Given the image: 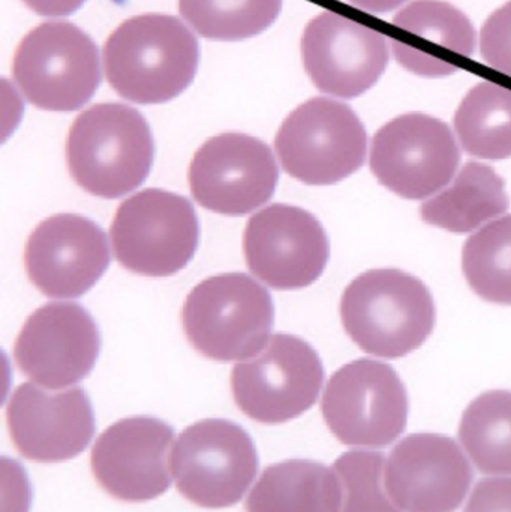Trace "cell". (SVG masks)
<instances>
[{"label": "cell", "instance_id": "10", "mask_svg": "<svg viewBox=\"0 0 511 512\" xmlns=\"http://www.w3.org/2000/svg\"><path fill=\"white\" fill-rule=\"evenodd\" d=\"M173 472L177 490L192 504L210 510L233 507L257 477V448L236 423L198 421L174 444Z\"/></svg>", "mask_w": 511, "mask_h": 512}, {"label": "cell", "instance_id": "29", "mask_svg": "<svg viewBox=\"0 0 511 512\" xmlns=\"http://www.w3.org/2000/svg\"><path fill=\"white\" fill-rule=\"evenodd\" d=\"M464 512H511V478H486L477 483Z\"/></svg>", "mask_w": 511, "mask_h": 512}, {"label": "cell", "instance_id": "14", "mask_svg": "<svg viewBox=\"0 0 511 512\" xmlns=\"http://www.w3.org/2000/svg\"><path fill=\"white\" fill-rule=\"evenodd\" d=\"M174 429L153 417H131L108 427L92 448L99 486L123 502H147L170 489Z\"/></svg>", "mask_w": 511, "mask_h": 512}, {"label": "cell", "instance_id": "13", "mask_svg": "<svg viewBox=\"0 0 511 512\" xmlns=\"http://www.w3.org/2000/svg\"><path fill=\"white\" fill-rule=\"evenodd\" d=\"M249 270L270 288H306L320 279L329 262L326 231L312 213L272 204L255 213L243 234Z\"/></svg>", "mask_w": 511, "mask_h": 512}, {"label": "cell", "instance_id": "20", "mask_svg": "<svg viewBox=\"0 0 511 512\" xmlns=\"http://www.w3.org/2000/svg\"><path fill=\"white\" fill-rule=\"evenodd\" d=\"M335 471L312 460H285L261 474L246 499V512H341Z\"/></svg>", "mask_w": 511, "mask_h": 512}, {"label": "cell", "instance_id": "25", "mask_svg": "<svg viewBox=\"0 0 511 512\" xmlns=\"http://www.w3.org/2000/svg\"><path fill=\"white\" fill-rule=\"evenodd\" d=\"M462 268L479 297L511 306V215L486 225L468 239Z\"/></svg>", "mask_w": 511, "mask_h": 512}, {"label": "cell", "instance_id": "26", "mask_svg": "<svg viewBox=\"0 0 511 512\" xmlns=\"http://www.w3.org/2000/svg\"><path fill=\"white\" fill-rule=\"evenodd\" d=\"M393 24L465 57L476 48V30L467 15L441 0H416L393 18Z\"/></svg>", "mask_w": 511, "mask_h": 512}, {"label": "cell", "instance_id": "6", "mask_svg": "<svg viewBox=\"0 0 511 512\" xmlns=\"http://www.w3.org/2000/svg\"><path fill=\"white\" fill-rule=\"evenodd\" d=\"M110 236L114 256L126 270L168 277L194 258L200 224L188 198L149 188L117 207Z\"/></svg>", "mask_w": 511, "mask_h": 512}, {"label": "cell", "instance_id": "23", "mask_svg": "<svg viewBox=\"0 0 511 512\" xmlns=\"http://www.w3.org/2000/svg\"><path fill=\"white\" fill-rule=\"evenodd\" d=\"M459 439L482 474L511 475V393L488 391L465 409Z\"/></svg>", "mask_w": 511, "mask_h": 512}, {"label": "cell", "instance_id": "2", "mask_svg": "<svg viewBox=\"0 0 511 512\" xmlns=\"http://www.w3.org/2000/svg\"><path fill=\"white\" fill-rule=\"evenodd\" d=\"M66 164L74 182L105 200L125 197L152 170L155 143L143 114L117 102L93 105L69 128Z\"/></svg>", "mask_w": 511, "mask_h": 512}, {"label": "cell", "instance_id": "21", "mask_svg": "<svg viewBox=\"0 0 511 512\" xmlns=\"http://www.w3.org/2000/svg\"><path fill=\"white\" fill-rule=\"evenodd\" d=\"M506 183L494 168L468 162L455 182L423 203V221L455 234L473 233L509 209Z\"/></svg>", "mask_w": 511, "mask_h": 512}, {"label": "cell", "instance_id": "3", "mask_svg": "<svg viewBox=\"0 0 511 512\" xmlns=\"http://www.w3.org/2000/svg\"><path fill=\"white\" fill-rule=\"evenodd\" d=\"M341 318L353 342L368 354L401 358L419 349L435 325L425 283L396 268L366 271L345 289Z\"/></svg>", "mask_w": 511, "mask_h": 512}, {"label": "cell", "instance_id": "22", "mask_svg": "<svg viewBox=\"0 0 511 512\" xmlns=\"http://www.w3.org/2000/svg\"><path fill=\"white\" fill-rule=\"evenodd\" d=\"M455 129L468 155L511 158V90L491 81L477 84L456 111Z\"/></svg>", "mask_w": 511, "mask_h": 512}, {"label": "cell", "instance_id": "17", "mask_svg": "<svg viewBox=\"0 0 511 512\" xmlns=\"http://www.w3.org/2000/svg\"><path fill=\"white\" fill-rule=\"evenodd\" d=\"M110 262L107 234L75 213L42 221L24 249L27 277L50 298L81 297L104 276Z\"/></svg>", "mask_w": 511, "mask_h": 512}, {"label": "cell", "instance_id": "30", "mask_svg": "<svg viewBox=\"0 0 511 512\" xmlns=\"http://www.w3.org/2000/svg\"><path fill=\"white\" fill-rule=\"evenodd\" d=\"M392 45L396 60L414 74L423 75V77H446L458 71V66L453 63L438 59L426 51L417 50L398 39L393 38Z\"/></svg>", "mask_w": 511, "mask_h": 512}, {"label": "cell", "instance_id": "1", "mask_svg": "<svg viewBox=\"0 0 511 512\" xmlns=\"http://www.w3.org/2000/svg\"><path fill=\"white\" fill-rule=\"evenodd\" d=\"M200 45L177 17L144 14L123 21L105 41L102 63L114 92L135 104H165L197 74Z\"/></svg>", "mask_w": 511, "mask_h": 512}, {"label": "cell", "instance_id": "12", "mask_svg": "<svg viewBox=\"0 0 511 512\" xmlns=\"http://www.w3.org/2000/svg\"><path fill=\"white\" fill-rule=\"evenodd\" d=\"M461 152L447 123L404 114L375 134L371 170L381 185L407 200H423L453 179Z\"/></svg>", "mask_w": 511, "mask_h": 512}, {"label": "cell", "instance_id": "31", "mask_svg": "<svg viewBox=\"0 0 511 512\" xmlns=\"http://www.w3.org/2000/svg\"><path fill=\"white\" fill-rule=\"evenodd\" d=\"M30 11L42 17H68L84 5L86 0H21Z\"/></svg>", "mask_w": 511, "mask_h": 512}, {"label": "cell", "instance_id": "19", "mask_svg": "<svg viewBox=\"0 0 511 512\" xmlns=\"http://www.w3.org/2000/svg\"><path fill=\"white\" fill-rule=\"evenodd\" d=\"M473 477L456 441L416 433L393 448L384 484L387 495L404 512H455L467 498Z\"/></svg>", "mask_w": 511, "mask_h": 512}, {"label": "cell", "instance_id": "15", "mask_svg": "<svg viewBox=\"0 0 511 512\" xmlns=\"http://www.w3.org/2000/svg\"><path fill=\"white\" fill-rule=\"evenodd\" d=\"M101 334L92 315L77 303H48L21 328L14 361L21 373L48 390L83 381L95 367Z\"/></svg>", "mask_w": 511, "mask_h": 512}, {"label": "cell", "instance_id": "11", "mask_svg": "<svg viewBox=\"0 0 511 512\" xmlns=\"http://www.w3.org/2000/svg\"><path fill=\"white\" fill-rule=\"evenodd\" d=\"M189 188L198 204L225 216L260 209L275 194L279 170L264 141L239 132L207 140L188 170Z\"/></svg>", "mask_w": 511, "mask_h": 512}, {"label": "cell", "instance_id": "32", "mask_svg": "<svg viewBox=\"0 0 511 512\" xmlns=\"http://www.w3.org/2000/svg\"><path fill=\"white\" fill-rule=\"evenodd\" d=\"M348 2L371 14H384L399 8L407 0H348Z\"/></svg>", "mask_w": 511, "mask_h": 512}, {"label": "cell", "instance_id": "9", "mask_svg": "<svg viewBox=\"0 0 511 512\" xmlns=\"http://www.w3.org/2000/svg\"><path fill=\"white\" fill-rule=\"evenodd\" d=\"M321 412L342 444L384 448L407 429L408 394L389 364L360 358L333 373Z\"/></svg>", "mask_w": 511, "mask_h": 512}, {"label": "cell", "instance_id": "16", "mask_svg": "<svg viewBox=\"0 0 511 512\" xmlns=\"http://www.w3.org/2000/svg\"><path fill=\"white\" fill-rule=\"evenodd\" d=\"M6 423L15 450L39 463L74 459L95 435L92 403L80 387L48 391L21 384L6 405Z\"/></svg>", "mask_w": 511, "mask_h": 512}, {"label": "cell", "instance_id": "18", "mask_svg": "<svg viewBox=\"0 0 511 512\" xmlns=\"http://www.w3.org/2000/svg\"><path fill=\"white\" fill-rule=\"evenodd\" d=\"M302 57L318 90L351 99L378 83L389 63V47L378 30L324 11L306 26Z\"/></svg>", "mask_w": 511, "mask_h": 512}, {"label": "cell", "instance_id": "24", "mask_svg": "<svg viewBox=\"0 0 511 512\" xmlns=\"http://www.w3.org/2000/svg\"><path fill=\"white\" fill-rule=\"evenodd\" d=\"M282 0H179L186 23L212 41H242L269 29Z\"/></svg>", "mask_w": 511, "mask_h": 512}, {"label": "cell", "instance_id": "7", "mask_svg": "<svg viewBox=\"0 0 511 512\" xmlns=\"http://www.w3.org/2000/svg\"><path fill=\"white\" fill-rule=\"evenodd\" d=\"M324 382L320 355L300 337L278 333L231 372L237 408L263 424H282L317 403Z\"/></svg>", "mask_w": 511, "mask_h": 512}, {"label": "cell", "instance_id": "5", "mask_svg": "<svg viewBox=\"0 0 511 512\" xmlns=\"http://www.w3.org/2000/svg\"><path fill=\"white\" fill-rule=\"evenodd\" d=\"M12 77L27 102L45 111L80 110L101 84L98 47L68 21L30 30L15 50Z\"/></svg>", "mask_w": 511, "mask_h": 512}, {"label": "cell", "instance_id": "4", "mask_svg": "<svg viewBox=\"0 0 511 512\" xmlns=\"http://www.w3.org/2000/svg\"><path fill=\"white\" fill-rule=\"evenodd\" d=\"M273 322L272 295L245 273L207 277L189 292L182 309L186 339L215 361H242L260 351Z\"/></svg>", "mask_w": 511, "mask_h": 512}, {"label": "cell", "instance_id": "27", "mask_svg": "<svg viewBox=\"0 0 511 512\" xmlns=\"http://www.w3.org/2000/svg\"><path fill=\"white\" fill-rule=\"evenodd\" d=\"M333 471L341 484V512H401L384 492V454L348 451L333 463Z\"/></svg>", "mask_w": 511, "mask_h": 512}, {"label": "cell", "instance_id": "8", "mask_svg": "<svg viewBox=\"0 0 511 512\" xmlns=\"http://www.w3.org/2000/svg\"><path fill=\"white\" fill-rule=\"evenodd\" d=\"M285 173L306 185H335L363 167L365 126L348 105L312 98L282 122L275 138Z\"/></svg>", "mask_w": 511, "mask_h": 512}, {"label": "cell", "instance_id": "28", "mask_svg": "<svg viewBox=\"0 0 511 512\" xmlns=\"http://www.w3.org/2000/svg\"><path fill=\"white\" fill-rule=\"evenodd\" d=\"M480 51L486 65L511 77V2L486 20L480 33Z\"/></svg>", "mask_w": 511, "mask_h": 512}]
</instances>
